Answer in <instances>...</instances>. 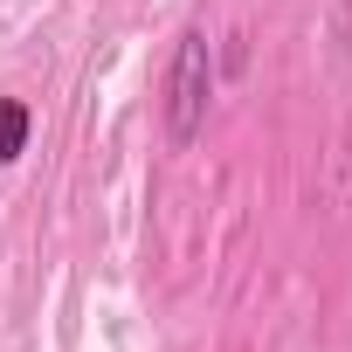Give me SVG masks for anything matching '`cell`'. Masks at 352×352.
<instances>
[{
	"instance_id": "obj_1",
	"label": "cell",
	"mask_w": 352,
	"mask_h": 352,
	"mask_svg": "<svg viewBox=\"0 0 352 352\" xmlns=\"http://www.w3.org/2000/svg\"><path fill=\"white\" fill-rule=\"evenodd\" d=\"M208 104H214V42H208V28H187L180 49H173V69H166V138L194 145L208 124Z\"/></svg>"
},
{
	"instance_id": "obj_2",
	"label": "cell",
	"mask_w": 352,
	"mask_h": 352,
	"mask_svg": "<svg viewBox=\"0 0 352 352\" xmlns=\"http://www.w3.org/2000/svg\"><path fill=\"white\" fill-rule=\"evenodd\" d=\"M28 138H35V111L21 97H0V166H14L28 152Z\"/></svg>"
}]
</instances>
